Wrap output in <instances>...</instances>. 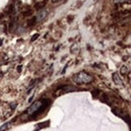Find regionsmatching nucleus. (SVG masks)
<instances>
[{"instance_id":"4","label":"nucleus","mask_w":131,"mask_h":131,"mask_svg":"<svg viewBox=\"0 0 131 131\" xmlns=\"http://www.w3.org/2000/svg\"><path fill=\"white\" fill-rule=\"evenodd\" d=\"M113 81L114 83L118 85V86H123V82H122V80L121 79L120 76L118 75L117 73H114L113 74Z\"/></svg>"},{"instance_id":"13","label":"nucleus","mask_w":131,"mask_h":131,"mask_svg":"<svg viewBox=\"0 0 131 131\" xmlns=\"http://www.w3.org/2000/svg\"><path fill=\"white\" fill-rule=\"evenodd\" d=\"M52 1H53V2L54 3V2H58V0H52Z\"/></svg>"},{"instance_id":"8","label":"nucleus","mask_w":131,"mask_h":131,"mask_svg":"<svg viewBox=\"0 0 131 131\" xmlns=\"http://www.w3.org/2000/svg\"><path fill=\"white\" fill-rule=\"evenodd\" d=\"M130 0H115L114 3H127Z\"/></svg>"},{"instance_id":"11","label":"nucleus","mask_w":131,"mask_h":131,"mask_svg":"<svg viewBox=\"0 0 131 131\" xmlns=\"http://www.w3.org/2000/svg\"><path fill=\"white\" fill-rule=\"evenodd\" d=\"M16 106H17V104H11V107H12V109H15Z\"/></svg>"},{"instance_id":"3","label":"nucleus","mask_w":131,"mask_h":131,"mask_svg":"<svg viewBox=\"0 0 131 131\" xmlns=\"http://www.w3.org/2000/svg\"><path fill=\"white\" fill-rule=\"evenodd\" d=\"M47 15H48V12L46 11V10H41V12H39V13L37 14V16L36 17V19H37V22H41L42 20H44V19H45V17L47 16Z\"/></svg>"},{"instance_id":"2","label":"nucleus","mask_w":131,"mask_h":131,"mask_svg":"<svg viewBox=\"0 0 131 131\" xmlns=\"http://www.w3.org/2000/svg\"><path fill=\"white\" fill-rule=\"evenodd\" d=\"M73 80L78 84L91 83L92 82H93L94 78L91 74L83 71V72H79V73L75 74L73 78Z\"/></svg>"},{"instance_id":"6","label":"nucleus","mask_w":131,"mask_h":131,"mask_svg":"<svg viewBox=\"0 0 131 131\" xmlns=\"http://www.w3.org/2000/svg\"><path fill=\"white\" fill-rule=\"evenodd\" d=\"M121 72H122V74H126L128 73V68H127V67L123 66V67H122V69H121Z\"/></svg>"},{"instance_id":"7","label":"nucleus","mask_w":131,"mask_h":131,"mask_svg":"<svg viewBox=\"0 0 131 131\" xmlns=\"http://www.w3.org/2000/svg\"><path fill=\"white\" fill-rule=\"evenodd\" d=\"M44 7H45V3H39L36 4L37 9H41V8H43Z\"/></svg>"},{"instance_id":"1","label":"nucleus","mask_w":131,"mask_h":131,"mask_svg":"<svg viewBox=\"0 0 131 131\" xmlns=\"http://www.w3.org/2000/svg\"><path fill=\"white\" fill-rule=\"evenodd\" d=\"M50 101L47 99H43L41 100L34 102L31 106H30L27 110L26 113L32 117H36L39 114H41L44 112V110L46 109V108L49 106Z\"/></svg>"},{"instance_id":"12","label":"nucleus","mask_w":131,"mask_h":131,"mask_svg":"<svg viewBox=\"0 0 131 131\" xmlns=\"http://www.w3.org/2000/svg\"><path fill=\"white\" fill-rule=\"evenodd\" d=\"M21 68H22V66H19V67H18L17 70H18L19 72H20V71H21Z\"/></svg>"},{"instance_id":"9","label":"nucleus","mask_w":131,"mask_h":131,"mask_svg":"<svg viewBox=\"0 0 131 131\" xmlns=\"http://www.w3.org/2000/svg\"><path fill=\"white\" fill-rule=\"evenodd\" d=\"M36 22H37V19H36V17H35V18L32 19L31 20H30V21L28 22V24L30 25V26H31V25H33Z\"/></svg>"},{"instance_id":"5","label":"nucleus","mask_w":131,"mask_h":131,"mask_svg":"<svg viewBox=\"0 0 131 131\" xmlns=\"http://www.w3.org/2000/svg\"><path fill=\"white\" fill-rule=\"evenodd\" d=\"M12 124L11 122H7V123H5L3 124L1 127H0V131H5V130H7L8 129V127L10 126V125Z\"/></svg>"},{"instance_id":"10","label":"nucleus","mask_w":131,"mask_h":131,"mask_svg":"<svg viewBox=\"0 0 131 131\" xmlns=\"http://www.w3.org/2000/svg\"><path fill=\"white\" fill-rule=\"evenodd\" d=\"M39 36H40L39 34H34L33 36H32V39H31V41H34L35 40L37 39V38L39 37Z\"/></svg>"}]
</instances>
